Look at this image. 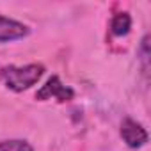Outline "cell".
<instances>
[{"label":"cell","instance_id":"6da1fadb","mask_svg":"<svg viewBox=\"0 0 151 151\" xmlns=\"http://www.w3.org/2000/svg\"><path fill=\"white\" fill-rule=\"evenodd\" d=\"M45 75V66L43 64H25V66H4L0 69V80L2 84L14 91V93H23L27 89H30L32 86H36L41 77Z\"/></svg>","mask_w":151,"mask_h":151},{"label":"cell","instance_id":"277c9868","mask_svg":"<svg viewBox=\"0 0 151 151\" xmlns=\"http://www.w3.org/2000/svg\"><path fill=\"white\" fill-rule=\"evenodd\" d=\"M30 34V29L13 18L0 14V43H9V41H18L23 39Z\"/></svg>","mask_w":151,"mask_h":151},{"label":"cell","instance_id":"7a4b0ae2","mask_svg":"<svg viewBox=\"0 0 151 151\" xmlns=\"http://www.w3.org/2000/svg\"><path fill=\"white\" fill-rule=\"evenodd\" d=\"M57 100L60 103H66V101H71L75 98V91L62 84V80L57 77V75H52V77L45 82V86H41V89L36 93V100L39 101H46V100Z\"/></svg>","mask_w":151,"mask_h":151},{"label":"cell","instance_id":"8992f818","mask_svg":"<svg viewBox=\"0 0 151 151\" xmlns=\"http://www.w3.org/2000/svg\"><path fill=\"white\" fill-rule=\"evenodd\" d=\"M0 151H34V147L23 139H7L0 140Z\"/></svg>","mask_w":151,"mask_h":151},{"label":"cell","instance_id":"52a82bcc","mask_svg":"<svg viewBox=\"0 0 151 151\" xmlns=\"http://www.w3.org/2000/svg\"><path fill=\"white\" fill-rule=\"evenodd\" d=\"M140 60L144 66V73H147V69H149V36L147 34L140 41Z\"/></svg>","mask_w":151,"mask_h":151},{"label":"cell","instance_id":"3957f363","mask_svg":"<svg viewBox=\"0 0 151 151\" xmlns=\"http://www.w3.org/2000/svg\"><path fill=\"white\" fill-rule=\"evenodd\" d=\"M119 135H121L123 142H124L128 147H132V149H139V147L146 146V144H147V139H149L146 128H144L140 123H137L135 119H132V117L123 119Z\"/></svg>","mask_w":151,"mask_h":151},{"label":"cell","instance_id":"5b68a950","mask_svg":"<svg viewBox=\"0 0 151 151\" xmlns=\"http://www.w3.org/2000/svg\"><path fill=\"white\" fill-rule=\"evenodd\" d=\"M132 30V16L123 11V13H117L112 20H110V32L112 36L116 37H123V36H128Z\"/></svg>","mask_w":151,"mask_h":151}]
</instances>
